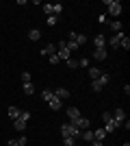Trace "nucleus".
<instances>
[{
  "label": "nucleus",
  "mask_w": 130,
  "mask_h": 146,
  "mask_svg": "<svg viewBox=\"0 0 130 146\" xmlns=\"http://www.w3.org/2000/svg\"><path fill=\"white\" fill-rule=\"evenodd\" d=\"M22 83H33V81H31V74H28V72H22Z\"/></svg>",
  "instance_id": "nucleus-29"
},
{
  "label": "nucleus",
  "mask_w": 130,
  "mask_h": 146,
  "mask_svg": "<svg viewBox=\"0 0 130 146\" xmlns=\"http://www.w3.org/2000/svg\"><path fill=\"white\" fill-rule=\"evenodd\" d=\"M28 37H31L33 42H37L39 37H41V33H39V31H37V29H33V31H31V33H28Z\"/></svg>",
  "instance_id": "nucleus-23"
},
{
  "label": "nucleus",
  "mask_w": 130,
  "mask_h": 146,
  "mask_svg": "<svg viewBox=\"0 0 130 146\" xmlns=\"http://www.w3.org/2000/svg\"><path fill=\"white\" fill-rule=\"evenodd\" d=\"M48 61H50V63H59V55H56V52H54V55H50Z\"/></svg>",
  "instance_id": "nucleus-32"
},
{
  "label": "nucleus",
  "mask_w": 130,
  "mask_h": 146,
  "mask_svg": "<svg viewBox=\"0 0 130 146\" xmlns=\"http://www.w3.org/2000/svg\"><path fill=\"white\" fill-rule=\"evenodd\" d=\"M52 96H54V94H52V92H50V90H43V92H41V98H43V100H46V103H48V100H50V98H52Z\"/></svg>",
  "instance_id": "nucleus-25"
},
{
  "label": "nucleus",
  "mask_w": 130,
  "mask_h": 146,
  "mask_svg": "<svg viewBox=\"0 0 130 146\" xmlns=\"http://www.w3.org/2000/svg\"><path fill=\"white\" fill-rule=\"evenodd\" d=\"M124 37H126V33H124V31L115 33V35H113L111 39H108V46H111V48H119V44H122V39H124Z\"/></svg>",
  "instance_id": "nucleus-5"
},
{
  "label": "nucleus",
  "mask_w": 130,
  "mask_h": 146,
  "mask_svg": "<svg viewBox=\"0 0 130 146\" xmlns=\"http://www.w3.org/2000/svg\"><path fill=\"white\" fill-rule=\"evenodd\" d=\"M63 144L65 146H76V140L74 137H63Z\"/></svg>",
  "instance_id": "nucleus-28"
},
{
  "label": "nucleus",
  "mask_w": 130,
  "mask_h": 146,
  "mask_svg": "<svg viewBox=\"0 0 130 146\" xmlns=\"http://www.w3.org/2000/svg\"><path fill=\"white\" fill-rule=\"evenodd\" d=\"M102 120H104V124H106V122H111L113 120V111H104V113H102Z\"/></svg>",
  "instance_id": "nucleus-26"
},
{
  "label": "nucleus",
  "mask_w": 130,
  "mask_h": 146,
  "mask_svg": "<svg viewBox=\"0 0 130 146\" xmlns=\"http://www.w3.org/2000/svg\"><path fill=\"white\" fill-rule=\"evenodd\" d=\"M74 127H78V129H85V131H87V129H89V127H91V120H87V118H78V120H76L74 122Z\"/></svg>",
  "instance_id": "nucleus-7"
},
{
  "label": "nucleus",
  "mask_w": 130,
  "mask_h": 146,
  "mask_svg": "<svg viewBox=\"0 0 130 146\" xmlns=\"http://www.w3.org/2000/svg\"><path fill=\"white\" fill-rule=\"evenodd\" d=\"M26 124H28V122H26V120H22V118H15V120H13V127L18 129V131H24V129H26Z\"/></svg>",
  "instance_id": "nucleus-12"
},
{
  "label": "nucleus",
  "mask_w": 130,
  "mask_h": 146,
  "mask_svg": "<svg viewBox=\"0 0 130 146\" xmlns=\"http://www.w3.org/2000/svg\"><path fill=\"white\" fill-rule=\"evenodd\" d=\"M20 118H22V120H31V111H22V113H20Z\"/></svg>",
  "instance_id": "nucleus-31"
},
{
  "label": "nucleus",
  "mask_w": 130,
  "mask_h": 146,
  "mask_svg": "<svg viewBox=\"0 0 130 146\" xmlns=\"http://www.w3.org/2000/svg\"><path fill=\"white\" fill-rule=\"evenodd\" d=\"M104 5L108 7V13H111L113 18H117L119 13H122V2H119V0H106Z\"/></svg>",
  "instance_id": "nucleus-2"
},
{
  "label": "nucleus",
  "mask_w": 130,
  "mask_h": 146,
  "mask_svg": "<svg viewBox=\"0 0 130 146\" xmlns=\"http://www.w3.org/2000/svg\"><path fill=\"white\" fill-rule=\"evenodd\" d=\"M56 46H59V59H69L72 57V52H69V48H67V42H56Z\"/></svg>",
  "instance_id": "nucleus-3"
},
{
  "label": "nucleus",
  "mask_w": 130,
  "mask_h": 146,
  "mask_svg": "<svg viewBox=\"0 0 130 146\" xmlns=\"http://www.w3.org/2000/svg\"><path fill=\"white\" fill-rule=\"evenodd\" d=\"M122 146H130V144H128V142H126V144H122Z\"/></svg>",
  "instance_id": "nucleus-36"
},
{
  "label": "nucleus",
  "mask_w": 130,
  "mask_h": 146,
  "mask_svg": "<svg viewBox=\"0 0 130 146\" xmlns=\"http://www.w3.org/2000/svg\"><path fill=\"white\" fill-rule=\"evenodd\" d=\"M7 146H20V142L18 140H9V144H7Z\"/></svg>",
  "instance_id": "nucleus-34"
},
{
  "label": "nucleus",
  "mask_w": 130,
  "mask_h": 146,
  "mask_svg": "<svg viewBox=\"0 0 130 146\" xmlns=\"http://www.w3.org/2000/svg\"><path fill=\"white\" fill-rule=\"evenodd\" d=\"M7 111H9V118H11V120H15V118H20V113H22V111H20L18 107H9V109H7Z\"/></svg>",
  "instance_id": "nucleus-18"
},
{
  "label": "nucleus",
  "mask_w": 130,
  "mask_h": 146,
  "mask_svg": "<svg viewBox=\"0 0 130 146\" xmlns=\"http://www.w3.org/2000/svg\"><path fill=\"white\" fill-rule=\"evenodd\" d=\"M67 118L72 120V124H74V122L78 120V118H80V111L76 109V107H69V109H67Z\"/></svg>",
  "instance_id": "nucleus-9"
},
{
  "label": "nucleus",
  "mask_w": 130,
  "mask_h": 146,
  "mask_svg": "<svg viewBox=\"0 0 130 146\" xmlns=\"http://www.w3.org/2000/svg\"><path fill=\"white\" fill-rule=\"evenodd\" d=\"M52 94H54V96L59 98V100H65V98H69V92L65 90V87H59V90H56V92H52Z\"/></svg>",
  "instance_id": "nucleus-10"
},
{
  "label": "nucleus",
  "mask_w": 130,
  "mask_h": 146,
  "mask_svg": "<svg viewBox=\"0 0 130 146\" xmlns=\"http://www.w3.org/2000/svg\"><path fill=\"white\" fill-rule=\"evenodd\" d=\"M54 52H56L54 44H48V46H46V48L41 50V55H43V57H50V55H54Z\"/></svg>",
  "instance_id": "nucleus-14"
},
{
  "label": "nucleus",
  "mask_w": 130,
  "mask_h": 146,
  "mask_svg": "<svg viewBox=\"0 0 130 146\" xmlns=\"http://www.w3.org/2000/svg\"><path fill=\"white\" fill-rule=\"evenodd\" d=\"M24 146H26V144H24Z\"/></svg>",
  "instance_id": "nucleus-37"
},
{
  "label": "nucleus",
  "mask_w": 130,
  "mask_h": 146,
  "mask_svg": "<svg viewBox=\"0 0 130 146\" xmlns=\"http://www.w3.org/2000/svg\"><path fill=\"white\" fill-rule=\"evenodd\" d=\"M93 146H104V144H102V140H93Z\"/></svg>",
  "instance_id": "nucleus-35"
},
{
  "label": "nucleus",
  "mask_w": 130,
  "mask_h": 146,
  "mask_svg": "<svg viewBox=\"0 0 130 146\" xmlns=\"http://www.w3.org/2000/svg\"><path fill=\"white\" fill-rule=\"evenodd\" d=\"M113 120L122 127V122L126 120V111H124V109H115V111H113Z\"/></svg>",
  "instance_id": "nucleus-6"
},
{
  "label": "nucleus",
  "mask_w": 130,
  "mask_h": 146,
  "mask_svg": "<svg viewBox=\"0 0 130 146\" xmlns=\"http://www.w3.org/2000/svg\"><path fill=\"white\" fill-rule=\"evenodd\" d=\"M48 24H50V26L56 24V15H48Z\"/></svg>",
  "instance_id": "nucleus-33"
},
{
  "label": "nucleus",
  "mask_w": 130,
  "mask_h": 146,
  "mask_svg": "<svg viewBox=\"0 0 130 146\" xmlns=\"http://www.w3.org/2000/svg\"><path fill=\"white\" fill-rule=\"evenodd\" d=\"M117 127H119L117 122H115V120H111V122H106L104 131H106V133H113V131H117Z\"/></svg>",
  "instance_id": "nucleus-16"
},
{
  "label": "nucleus",
  "mask_w": 130,
  "mask_h": 146,
  "mask_svg": "<svg viewBox=\"0 0 130 146\" xmlns=\"http://www.w3.org/2000/svg\"><path fill=\"white\" fill-rule=\"evenodd\" d=\"M48 105H50V107H52L54 111H59V109H61V100H59L56 96H52V98H50V100H48Z\"/></svg>",
  "instance_id": "nucleus-13"
},
{
  "label": "nucleus",
  "mask_w": 130,
  "mask_h": 146,
  "mask_svg": "<svg viewBox=\"0 0 130 146\" xmlns=\"http://www.w3.org/2000/svg\"><path fill=\"white\" fill-rule=\"evenodd\" d=\"M80 137H82L85 142H93V129H87V131H82Z\"/></svg>",
  "instance_id": "nucleus-15"
},
{
  "label": "nucleus",
  "mask_w": 130,
  "mask_h": 146,
  "mask_svg": "<svg viewBox=\"0 0 130 146\" xmlns=\"http://www.w3.org/2000/svg\"><path fill=\"white\" fill-rule=\"evenodd\" d=\"M93 46H95V48H104V46H106V37H104V35H95Z\"/></svg>",
  "instance_id": "nucleus-11"
},
{
  "label": "nucleus",
  "mask_w": 130,
  "mask_h": 146,
  "mask_svg": "<svg viewBox=\"0 0 130 146\" xmlns=\"http://www.w3.org/2000/svg\"><path fill=\"white\" fill-rule=\"evenodd\" d=\"M100 74H102V70H100V68H89V76H91V81H95Z\"/></svg>",
  "instance_id": "nucleus-20"
},
{
  "label": "nucleus",
  "mask_w": 130,
  "mask_h": 146,
  "mask_svg": "<svg viewBox=\"0 0 130 146\" xmlns=\"http://www.w3.org/2000/svg\"><path fill=\"white\" fill-rule=\"evenodd\" d=\"M67 68H69V70H76V68H78V59L69 57V59H67Z\"/></svg>",
  "instance_id": "nucleus-22"
},
{
  "label": "nucleus",
  "mask_w": 130,
  "mask_h": 146,
  "mask_svg": "<svg viewBox=\"0 0 130 146\" xmlns=\"http://www.w3.org/2000/svg\"><path fill=\"white\" fill-rule=\"evenodd\" d=\"M104 137H106L104 129H95V131H93V140H104Z\"/></svg>",
  "instance_id": "nucleus-19"
},
{
  "label": "nucleus",
  "mask_w": 130,
  "mask_h": 146,
  "mask_svg": "<svg viewBox=\"0 0 130 146\" xmlns=\"http://www.w3.org/2000/svg\"><path fill=\"white\" fill-rule=\"evenodd\" d=\"M80 129L78 127H74V124H72V122H65V124H61V135L63 137H74V140H78V137H80Z\"/></svg>",
  "instance_id": "nucleus-1"
},
{
  "label": "nucleus",
  "mask_w": 130,
  "mask_h": 146,
  "mask_svg": "<svg viewBox=\"0 0 130 146\" xmlns=\"http://www.w3.org/2000/svg\"><path fill=\"white\" fill-rule=\"evenodd\" d=\"M22 90H24V94H28V96H31V94H35V85H33V83H24V87H22Z\"/></svg>",
  "instance_id": "nucleus-21"
},
{
  "label": "nucleus",
  "mask_w": 130,
  "mask_h": 146,
  "mask_svg": "<svg viewBox=\"0 0 130 146\" xmlns=\"http://www.w3.org/2000/svg\"><path fill=\"white\" fill-rule=\"evenodd\" d=\"M87 66H89V59H87V57L85 59H78V68H87Z\"/></svg>",
  "instance_id": "nucleus-30"
},
{
  "label": "nucleus",
  "mask_w": 130,
  "mask_h": 146,
  "mask_svg": "<svg viewBox=\"0 0 130 146\" xmlns=\"http://www.w3.org/2000/svg\"><path fill=\"white\" fill-rule=\"evenodd\" d=\"M106 57H108L106 48H95V52H93V59H98V61H106Z\"/></svg>",
  "instance_id": "nucleus-8"
},
{
  "label": "nucleus",
  "mask_w": 130,
  "mask_h": 146,
  "mask_svg": "<svg viewBox=\"0 0 130 146\" xmlns=\"http://www.w3.org/2000/svg\"><path fill=\"white\" fill-rule=\"evenodd\" d=\"M111 29L115 31V33H119V31H122V22H119V20H113V22H111Z\"/></svg>",
  "instance_id": "nucleus-24"
},
{
  "label": "nucleus",
  "mask_w": 130,
  "mask_h": 146,
  "mask_svg": "<svg viewBox=\"0 0 130 146\" xmlns=\"http://www.w3.org/2000/svg\"><path fill=\"white\" fill-rule=\"evenodd\" d=\"M119 48H124V50H128V48H130V39H128V37H124V39H122Z\"/></svg>",
  "instance_id": "nucleus-27"
},
{
  "label": "nucleus",
  "mask_w": 130,
  "mask_h": 146,
  "mask_svg": "<svg viewBox=\"0 0 130 146\" xmlns=\"http://www.w3.org/2000/svg\"><path fill=\"white\" fill-rule=\"evenodd\" d=\"M98 81H100V83H102V85H108V83H111V76H108V72H102V74H100V76H98Z\"/></svg>",
  "instance_id": "nucleus-17"
},
{
  "label": "nucleus",
  "mask_w": 130,
  "mask_h": 146,
  "mask_svg": "<svg viewBox=\"0 0 130 146\" xmlns=\"http://www.w3.org/2000/svg\"><path fill=\"white\" fill-rule=\"evenodd\" d=\"M46 15H59L63 11V5H41Z\"/></svg>",
  "instance_id": "nucleus-4"
}]
</instances>
